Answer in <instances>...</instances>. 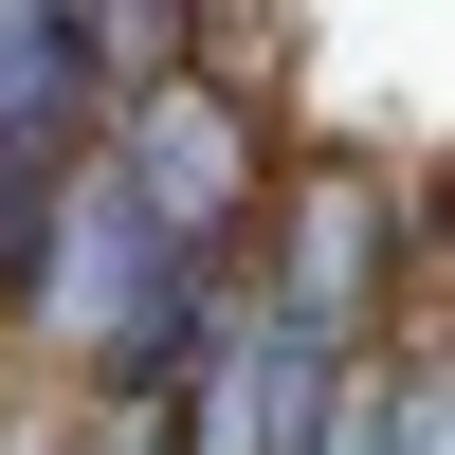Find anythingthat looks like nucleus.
<instances>
[{"label": "nucleus", "instance_id": "obj_1", "mask_svg": "<svg viewBox=\"0 0 455 455\" xmlns=\"http://www.w3.org/2000/svg\"><path fill=\"white\" fill-rule=\"evenodd\" d=\"M92 128H109L128 219H146V237H182V255H237V219L274 201V164H255V109L219 92V73H146V92H109Z\"/></svg>", "mask_w": 455, "mask_h": 455}, {"label": "nucleus", "instance_id": "obj_5", "mask_svg": "<svg viewBox=\"0 0 455 455\" xmlns=\"http://www.w3.org/2000/svg\"><path fill=\"white\" fill-rule=\"evenodd\" d=\"M291 455H383V383H364V364H347V383L310 401V437H291Z\"/></svg>", "mask_w": 455, "mask_h": 455}, {"label": "nucleus", "instance_id": "obj_2", "mask_svg": "<svg viewBox=\"0 0 455 455\" xmlns=\"http://www.w3.org/2000/svg\"><path fill=\"white\" fill-rule=\"evenodd\" d=\"M237 310L291 328V347H328V364H364V328L401 310V201H383L364 164L291 182V201H274V291L237 274Z\"/></svg>", "mask_w": 455, "mask_h": 455}, {"label": "nucleus", "instance_id": "obj_4", "mask_svg": "<svg viewBox=\"0 0 455 455\" xmlns=\"http://www.w3.org/2000/svg\"><path fill=\"white\" fill-rule=\"evenodd\" d=\"M383 455H455V401H437V347L383 364Z\"/></svg>", "mask_w": 455, "mask_h": 455}, {"label": "nucleus", "instance_id": "obj_6", "mask_svg": "<svg viewBox=\"0 0 455 455\" xmlns=\"http://www.w3.org/2000/svg\"><path fill=\"white\" fill-rule=\"evenodd\" d=\"M92 455H182V437H164V401H109V419H92Z\"/></svg>", "mask_w": 455, "mask_h": 455}, {"label": "nucleus", "instance_id": "obj_3", "mask_svg": "<svg viewBox=\"0 0 455 455\" xmlns=\"http://www.w3.org/2000/svg\"><path fill=\"white\" fill-rule=\"evenodd\" d=\"M347 383L328 347H291V328H255L237 291H219V328H201V364H182V455H291L310 437V401Z\"/></svg>", "mask_w": 455, "mask_h": 455}]
</instances>
